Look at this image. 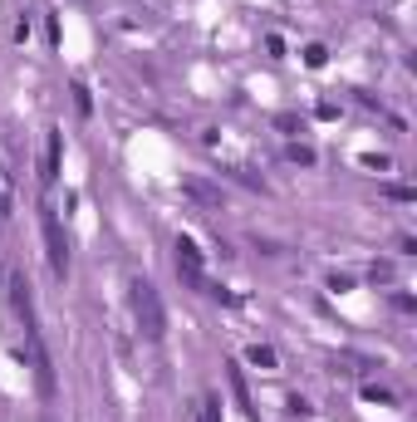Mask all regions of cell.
<instances>
[{"instance_id": "cell-1", "label": "cell", "mask_w": 417, "mask_h": 422, "mask_svg": "<svg viewBox=\"0 0 417 422\" xmlns=\"http://www.w3.org/2000/svg\"><path fill=\"white\" fill-rule=\"evenodd\" d=\"M133 320H138V329H142V339L147 344H163L167 339V309H163V295H158V285L152 280H142V275H133Z\"/></svg>"}, {"instance_id": "cell-2", "label": "cell", "mask_w": 417, "mask_h": 422, "mask_svg": "<svg viewBox=\"0 0 417 422\" xmlns=\"http://www.w3.org/2000/svg\"><path fill=\"white\" fill-rule=\"evenodd\" d=\"M39 231H44V255H49V270H55V280H69V236L59 226V211L55 206H39Z\"/></svg>"}, {"instance_id": "cell-3", "label": "cell", "mask_w": 417, "mask_h": 422, "mask_svg": "<svg viewBox=\"0 0 417 422\" xmlns=\"http://www.w3.org/2000/svg\"><path fill=\"white\" fill-rule=\"evenodd\" d=\"M177 275L192 285V290H201L206 295V270H201V250H196V241L192 236H177Z\"/></svg>"}, {"instance_id": "cell-4", "label": "cell", "mask_w": 417, "mask_h": 422, "mask_svg": "<svg viewBox=\"0 0 417 422\" xmlns=\"http://www.w3.org/2000/svg\"><path fill=\"white\" fill-rule=\"evenodd\" d=\"M59 157H64V133L59 128H49V143H44V182H55L59 177Z\"/></svg>"}, {"instance_id": "cell-5", "label": "cell", "mask_w": 417, "mask_h": 422, "mask_svg": "<svg viewBox=\"0 0 417 422\" xmlns=\"http://www.w3.org/2000/svg\"><path fill=\"white\" fill-rule=\"evenodd\" d=\"M15 211V167L6 163V152H0V221H6Z\"/></svg>"}, {"instance_id": "cell-6", "label": "cell", "mask_w": 417, "mask_h": 422, "mask_svg": "<svg viewBox=\"0 0 417 422\" xmlns=\"http://www.w3.org/2000/svg\"><path fill=\"white\" fill-rule=\"evenodd\" d=\"M182 192H187L192 201H201V206H221V192H216V187H206V182H196V177H187Z\"/></svg>"}, {"instance_id": "cell-7", "label": "cell", "mask_w": 417, "mask_h": 422, "mask_svg": "<svg viewBox=\"0 0 417 422\" xmlns=\"http://www.w3.org/2000/svg\"><path fill=\"white\" fill-rule=\"evenodd\" d=\"M226 378H231V393H236V403H241V412H245V417L255 422V407H250V393H245V378H241V368H236V363L226 368Z\"/></svg>"}, {"instance_id": "cell-8", "label": "cell", "mask_w": 417, "mask_h": 422, "mask_svg": "<svg viewBox=\"0 0 417 422\" xmlns=\"http://www.w3.org/2000/svg\"><path fill=\"white\" fill-rule=\"evenodd\" d=\"M245 358H250L255 368H280V354H275L270 344H250V349H245Z\"/></svg>"}, {"instance_id": "cell-9", "label": "cell", "mask_w": 417, "mask_h": 422, "mask_svg": "<svg viewBox=\"0 0 417 422\" xmlns=\"http://www.w3.org/2000/svg\"><path fill=\"white\" fill-rule=\"evenodd\" d=\"M304 64H309V69H324V64H329V49H324V44H304Z\"/></svg>"}, {"instance_id": "cell-10", "label": "cell", "mask_w": 417, "mask_h": 422, "mask_svg": "<svg viewBox=\"0 0 417 422\" xmlns=\"http://www.w3.org/2000/svg\"><path fill=\"white\" fill-rule=\"evenodd\" d=\"M285 157H290V163H299V167H315V152H309L304 143H290V147H285Z\"/></svg>"}, {"instance_id": "cell-11", "label": "cell", "mask_w": 417, "mask_h": 422, "mask_svg": "<svg viewBox=\"0 0 417 422\" xmlns=\"http://www.w3.org/2000/svg\"><path fill=\"white\" fill-rule=\"evenodd\" d=\"M69 93H74V109H79V113L89 118V113H93V98H89V89H84V84H74Z\"/></svg>"}, {"instance_id": "cell-12", "label": "cell", "mask_w": 417, "mask_h": 422, "mask_svg": "<svg viewBox=\"0 0 417 422\" xmlns=\"http://www.w3.org/2000/svg\"><path fill=\"white\" fill-rule=\"evenodd\" d=\"M383 192H388V196H393V201H412V196H417V192H412V187H398V182H388V187H383Z\"/></svg>"}, {"instance_id": "cell-13", "label": "cell", "mask_w": 417, "mask_h": 422, "mask_svg": "<svg viewBox=\"0 0 417 422\" xmlns=\"http://www.w3.org/2000/svg\"><path fill=\"white\" fill-rule=\"evenodd\" d=\"M290 417H309V403L304 398H290Z\"/></svg>"}]
</instances>
